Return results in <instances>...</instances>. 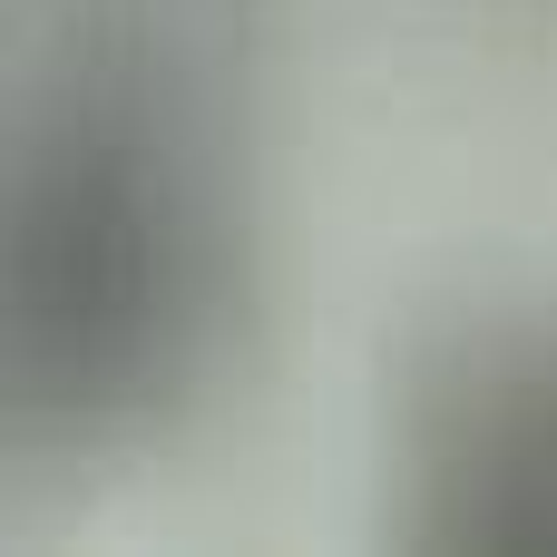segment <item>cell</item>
Here are the masks:
<instances>
[{"label":"cell","instance_id":"obj_1","mask_svg":"<svg viewBox=\"0 0 557 557\" xmlns=\"http://www.w3.org/2000/svg\"><path fill=\"white\" fill-rule=\"evenodd\" d=\"M235 304L225 127L196 49L78 20L29 59L10 157V411L29 450H108L166 421Z\"/></svg>","mask_w":557,"mask_h":557},{"label":"cell","instance_id":"obj_2","mask_svg":"<svg viewBox=\"0 0 557 557\" xmlns=\"http://www.w3.org/2000/svg\"><path fill=\"white\" fill-rule=\"evenodd\" d=\"M392 470L431 548H557V313H480L441 333L392 411Z\"/></svg>","mask_w":557,"mask_h":557}]
</instances>
